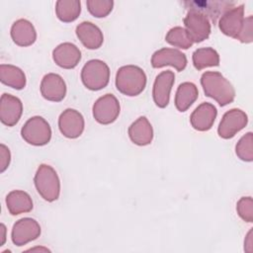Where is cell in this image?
<instances>
[{
	"instance_id": "cell-5",
	"label": "cell",
	"mask_w": 253,
	"mask_h": 253,
	"mask_svg": "<svg viewBox=\"0 0 253 253\" xmlns=\"http://www.w3.org/2000/svg\"><path fill=\"white\" fill-rule=\"evenodd\" d=\"M23 139L31 145L42 146L49 142L51 138V128L49 124L40 116L29 119L21 128Z\"/></svg>"
},
{
	"instance_id": "cell-2",
	"label": "cell",
	"mask_w": 253,
	"mask_h": 253,
	"mask_svg": "<svg viewBox=\"0 0 253 253\" xmlns=\"http://www.w3.org/2000/svg\"><path fill=\"white\" fill-rule=\"evenodd\" d=\"M146 86V75L139 66L124 65L116 74V87L119 92L126 96L139 95Z\"/></svg>"
},
{
	"instance_id": "cell-4",
	"label": "cell",
	"mask_w": 253,
	"mask_h": 253,
	"mask_svg": "<svg viewBox=\"0 0 253 253\" xmlns=\"http://www.w3.org/2000/svg\"><path fill=\"white\" fill-rule=\"evenodd\" d=\"M81 80L87 89L101 90L109 83L110 68L101 59H91L84 64L81 70Z\"/></svg>"
},
{
	"instance_id": "cell-17",
	"label": "cell",
	"mask_w": 253,
	"mask_h": 253,
	"mask_svg": "<svg viewBox=\"0 0 253 253\" xmlns=\"http://www.w3.org/2000/svg\"><path fill=\"white\" fill-rule=\"evenodd\" d=\"M52 58L59 67L72 69L81 60V51L74 43L62 42L53 49Z\"/></svg>"
},
{
	"instance_id": "cell-29",
	"label": "cell",
	"mask_w": 253,
	"mask_h": 253,
	"mask_svg": "<svg viewBox=\"0 0 253 253\" xmlns=\"http://www.w3.org/2000/svg\"><path fill=\"white\" fill-rule=\"evenodd\" d=\"M86 6L89 13L96 18L107 17L113 10L114 1L112 0H88Z\"/></svg>"
},
{
	"instance_id": "cell-30",
	"label": "cell",
	"mask_w": 253,
	"mask_h": 253,
	"mask_svg": "<svg viewBox=\"0 0 253 253\" xmlns=\"http://www.w3.org/2000/svg\"><path fill=\"white\" fill-rule=\"evenodd\" d=\"M238 215L246 222L253 221V200L251 197H242L236 204Z\"/></svg>"
},
{
	"instance_id": "cell-32",
	"label": "cell",
	"mask_w": 253,
	"mask_h": 253,
	"mask_svg": "<svg viewBox=\"0 0 253 253\" xmlns=\"http://www.w3.org/2000/svg\"><path fill=\"white\" fill-rule=\"evenodd\" d=\"M10 161H11L10 150L5 144L1 143L0 144V172L1 173H3L9 167Z\"/></svg>"
},
{
	"instance_id": "cell-7",
	"label": "cell",
	"mask_w": 253,
	"mask_h": 253,
	"mask_svg": "<svg viewBox=\"0 0 253 253\" xmlns=\"http://www.w3.org/2000/svg\"><path fill=\"white\" fill-rule=\"evenodd\" d=\"M218 28L222 34L235 40L240 36L244 23V5H238L224 12L218 19Z\"/></svg>"
},
{
	"instance_id": "cell-16",
	"label": "cell",
	"mask_w": 253,
	"mask_h": 253,
	"mask_svg": "<svg viewBox=\"0 0 253 253\" xmlns=\"http://www.w3.org/2000/svg\"><path fill=\"white\" fill-rule=\"evenodd\" d=\"M41 94L47 101H62L66 95V84L63 78L56 73L45 74L41 82Z\"/></svg>"
},
{
	"instance_id": "cell-11",
	"label": "cell",
	"mask_w": 253,
	"mask_h": 253,
	"mask_svg": "<svg viewBox=\"0 0 253 253\" xmlns=\"http://www.w3.org/2000/svg\"><path fill=\"white\" fill-rule=\"evenodd\" d=\"M84 118L77 110L66 109L58 118L59 130L67 138L79 137L84 130Z\"/></svg>"
},
{
	"instance_id": "cell-1",
	"label": "cell",
	"mask_w": 253,
	"mask_h": 253,
	"mask_svg": "<svg viewBox=\"0 0 253 253\" xmlns=\"http://www.w3.org/2000/svg\"><path fill=\"white\" fill-rule=\"evenodd\" d=\"M201 84L206 96L223 107L233 102L235 90L232 84L217 71H207L201 77Z\"/></svg>"
},
{
	"instance_id": "cell-19",
	"label": "cell",
	"mask_w": 253,
	"mask_h": 253,
	"mask_svg": "<svg viewBox=\"0 0 253 253\" xmlns=\"http://www.w3.org/2000/svg\"><path fill=\"white\" fill-rule=\"evenodd\" d=\"M75 33L82 44L88 49H97L103 44L104 36L101 29L91 22L80 23L76 27Z\"/></svg>"
},
{
	"instance_id": "cell-13",
	"label": "cell",
	"mask_w": 253,
	"mask_h": 253,
	"mask_svg": "<svg viewBox=\"0 0 253 253\" xmlns=\"http://www.w3.org/2000/svg\"><path fill=\"white\" fill-rule=\"evenodd\" d=\"M184 4L188 10H195L206 15L213 24H216L220 16L235 5L234 2L229 1H186Z\"/></svg>"
},
{
	"instance_id": "cell-27",
	"label": "cell",
	"mask_w": 253,
	"mask_h": 253,
	"mask_svg": "<svg viewBox=\"0 0 253 253\" xmlns=\"http://www.w3.org/2000/svg\"><path fill=\"white\" fill-rule=\"evenodd\" d=\"M165 41L169 44L183 49H188L194 44L188 32L182 27H174L170 29L165 36Z\"/></svg>"
},
{
	"instance_id": "cell-26",
	"label": "cell",
	"mask_w": 253,
	"mask_h": 253,
	"mask_svg": "<svg viewBox=\"0 0 253 253\" xmlns=\"http://www.w3.org/2000/svg\"><path fill=\"white\" fill-rule=\"evenodd\" d=\"M192 59L197 70L219 65V55L212 47H201L196 49L193 52Z\"/></svg>"
},
{
	"instance_id": "cell-18",
	"label": "cell",
	"mask_w": 253,
	"mask_h": 253,
	"mask_svg": "<svg viewBox=\"0 0 253 253\" xmlns=\"http://www.w3.org/2000/svg\"><path fill=\"white\" fill-rule=\"evenodd\" d=\"M217 116L216 108L208 102L199 105L191 114V126L199 131H207L211 128Z\"/></svg>"
},
{
	"instance_id": "cell-21",
	"label": "cell",
	"mask_w": 253,
	"mask_h": 253,
	"mask_svg": "<svg viewBox=\"0 0 253 253\" xmlns=\"http://www.w3.org/2000/svg\"><path fill=\"white\" fill-rule=\"evenodd\" d=\"M128 136L130 140L139 146L151 143L153 139V128L146 117H139L128 127Z\"/></svg>"
},
{
	"instance_id": "cell-15",
	"label": "cell",
	"mask_w": 253,
	"mask_h": 253,
	"mask_svg": "<svg viewBox=\"0 0 253 253\" xmlns=\"http://www.w3.org/2000/svg\"><path fill=\"white\" fill-rule=\"evenodd\" d=\"M23 114L22 101L11 94L4 93L0 99V120L7 126H15Z\"/></svg>"
},
{
	"instance_id": "cell-34",
	"label": "cell",
	"mask_w": 253,
	"mask_h": 253,
	"mask_svg": "<svg viewBox=\"0 0 253 253\" xmlns=\"http://www.w3.org/2000/svg\"><path fill=\"white\" fill-rule=\"evenodd\" d=\"M0 231H1V241H0V246H2L5 243L6 240V227L3 223H1L0 225Z\"/></svg>"
},
{
	"instance_id": "cell-24",
	"label": "cell",
	"mask_w": 253,
	"mask_h": 253,
	"mask_svg": "<svg viewBox=\"0 0 253 253\" xmlns=\"http://www.w3.org/2000/svg\"><path fill=\"white\" fill-rule=\"evenodd\" d=\"M0 80L3 84L16 90H22L26 86V75L24 71L11 64L0 65Z\"/></svg>"
},
{
	"instance_id": "cell-6",
	"label": "cell",
	"mask_w": 253,
	"mask_h": 253,
	"mask_svg": "<svg viewBox=\"0 0 253 253\" xmlns=\"http://www.w3.org/2000/svg\"><path fill=\"white\" fill-rule=\"evenodd\" d=\"M119 100L113 94H106L100 97L93 105V117L101 125L114 123L120 115Z\"/></svg>"
},
{
	"instance_id": "cell-8",
	"label": "cell",
	"mask_w": 253,
	"mask_h": 253,
	"mask_svg": "<svg viewBox=\"0 0 253 253\" xmlns=\"http://www.w3.org/2000/svg\"><path fill=\"white\" fill-rule=\"evenodd\" d=\"M185 30L193 42H201L207 40L211 34V22L209 18L195 10H188L184 18Z\"/></svg>"
},
{
	"instance_id": "cell-25",
	"label": "cell",
	"mask_w": 253,
	"mask_h": 253,
	"mask_svg": "<svg viewBox=\"0 0 253 253\" xmlns=\"http://www.w3.org/2000/svg\"><path fill=\"white\" fill-rule=\"evenodd\" d=\"M81 12V2L78 0H58L55 3V14L63 23L75 21Z\"/></svg>"
},
{
	"instance_id": "cell-3",
	"label": "cell",
	"mask_w": 253,
	"mask_h": 253,
	"mask_svg": "<svg viewBox=\"0 0 253 253\" xmlns=\"http://www.w3.org/2000/svg\"><path fill=\"white\" fill-rule=\"evenodd\" d=\"M35 187L40 196L47 201L54 202L59 198L60 181L56 171L47 164H41L35 174Z\"/></svg>"
},
{
	"instance_id": "cell-12",
	"label": "cell",
	"mask_w": 253,
	"mask_h": 253,
	"mask_svg": "<svg viewBox=\"0 0 253 253\" xmlns=\"http://www.w3.org/2000/svg\"><path fill=\"white\" fill-rule=\"evenodd\" d=\"M187 57L185 53L176 48L163 47L156 50L151 56V65L154 68L172 66L177 71H182L187 66Z\"/></svg>"
},
{
	"instance_id": "cell-23",
	"label": "cell",
	"mask_w": 253,
	"mask_h": 253,
	"mask_svg": "<svg viewBox=\"0 0 253 253\" xmlns=\"http://www.w3.org/2000/svg\"><path fill=\"white\" fill-rule=\"evenodd\" d=\"M199 91L192 82H183L179 85L175 95V106L179 112H186L198 99Z\"/></svg>"
},
{
	"instance_id": "cell-9",
	"label": "cell",
	"mask_w": 253,
	"mask_h": 253,
	"mask_svg": "<svg viewBox=\"0 0 253 253\" xmlns=\"http://www.w3.org/2000/svg\"><path fill=\"white\" fill-rule=\"evenodd\" d=\"M248 123V117L240 109H231L227 111L218 125L217 133L221 138H232L238 131L243 129Z\"/></svg>"
},
{
	"instance_id": "cell-14",
	"label": "cell",
	"mask_w": 253,
	"mask_h": 253,
	"mask_svg": "<svg viewBox=\"0 0 253 253\" xmlns=\"http://www.w3.org/2000/svg\"><path fill=\"white\" fill-rule=\"evenodd\" d=\"M174 82L175 74L171 70L162 71L156 76L152 89V97L157 107H167L170 100V92Z\"/></svg>"
},
{
	"instance_id": "cell-10",
	"label": "cell",
	"mask_w": 253,
	"mask_h": 253,
	"mask_svg": "<svg viewBox=\"0 0 253 253\" xmlns=\"http://www.w3.org/2000/svg\"><path fill=\"white\" fill-rule=\"evenodd\" d=\"M41 235L39 222L31 217H23L17 220L12 228L11 239L17 246H23L37 239Z\"/></svg>"
},
{
	"instance_id": "cell-31",
	"label": "cell",
	"mask_w": 253,
	"mask_h": 253,
	"mask_svg": "<svg viewBox=\"0 0 253 253\" xmlns=\"http://www.w3.org/2000/svg\"><path fill=\"white\" fill-rule=\"evenodd\" d=\"M237 40L243 43L252 42V41H253V17L251 15L245 18L243 30Z\"/></svg>"
},
{
	"instance_id": "cell-33",
	"label": "cell",
	"mask_w": 253,
	"mask_h": 253,
	"mask_svg": "<svg viewBox=\"0 0 253 253\" xmlns=\"http://www.w3.org/2000/svg\"><path fill=\"white\" fill-rule=\"evenodd\" d=\"M244 250L248 253L253 252V231L252 228L247 233L245 240H244Z\"/></svg>"
},
{
	"instance_id": "cell-28",
	"label": "cell",
	"mask_w": 253,
	"mask_h": 253,
	"mask_svg": "<svg viewBox=\"0 0 253 253\" xmlns=\"http://www.w3.org/2000/svg\"><path fill=\"white\" fill-rule=\"evenodd\" d=\"M235 153L239 159L245 162L253 161V133H245L235 146Z\"/></svg>"
},
{
	"instance_id": "cell-20",
	"label": "cell",
	"mask_w": 253,
	"mask_h": 253,
	"mask_svg": "<svg viewBox=\"0 0 253 253\" xmlns=\"http://www.w3.org/2000/svg\"><path fill=\"white\" fill-rule=\"evenodd\" d=\"M11 38L20 46L32 45L37 40V32L34 25L26 20L19 19L11 27Z\"/></svg>"
},
{
	"instance_id": "cell-22",
	"label": "cell",
	"mask_w": 253,
	"mask_h": 253,
	"mask_svg": "<svg viewBox=\"0 0 253 253\" xmlns=\"http://www.w3.org/2000/svg\"><path fill=\"white\" fill-rule=\"evenodd\" d=\"M6 206L12 215H17L31 211L33 210V201L27 192L14 190L7 195Z\"/></svg>"
}]
</instances>
